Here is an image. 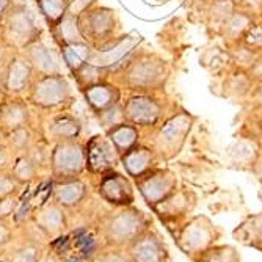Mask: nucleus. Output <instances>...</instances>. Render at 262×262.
<instances>
[{"mask_svg": "<svg viewBox=\"0 0 262 262\" xmlns=\"http://www.w3.org/2000/svg\"><path fill=\"white\" fill-rule=\"evenodd\" d=\"M185 127V118H178V120H173L171 123H168L163 130H162V138H165L166 141H170L173 138H176Z\"/></svg>", "mask_w": 262, "mask_h": 262, "instance_id": "obj_11", "label": "nucleus"}, {"mask_svg": "<svg viewBox=\"0 0 262 262\" xmlns=\"http://www.w3.org/2000/svg\"><path fill=\"white\" fill-rule=\"evenodd\" d=\"M143 225L145 223L138 212L124 210L110 220L107 226V235L113 242H129L140 234Z\"/></svg>", "mask_w": 262, "mask_h": 262, "instance_id": "obj_1", "label": "nucleus"}, {"mask_svg": "<svg viewBox=\"0 0 262 262\" xmlns=\"http://www.w3.org/2000/svg\"><path fill=\"white\" fill-rule=\"evenodd\" d=\"M132 256L135 262H160V247L152 237H146L134 245Z\"/></svg>", "mask_w": 262, "mask_h": 262, "instance_id": "obj_5", "label": "nucleus"}, {"mask_svg": "<svg viewBox=\"0 0 262 262\" xmlns=\"http://www.w3.org/2000/svg\"><path fill=\"white\" fill-rule=\"evenodd\" d=\"M85 195V187L80 182H66L60 185L55 192V198L58 204L69 207V206H76Z\"/></svg>", "mask_w": 262, "mask_h": 262, "instance_id": "obj_6", "label": "nucleus"}, {"mask_svg": "<svg viewBox=\"0 0 262 262\" xmlns=\"http://www.w3.org/2000/svg\"><path fill=\"white\" fill-rule=\"evenodd\" d=\"M247 4L251 5V7H257V5L262 4V0H247Z\"/></svg>", "mask_w": 262, "mask_h": 262, "instance_id": "obj_22", "label": "nucleus"}, {"mask_svg": "<svg viewBox=\"0 0 262 262\" xmlns=\"http://www.w3.org/2000/svg\"><path fill=\"white\" fill-rule=\"evenodd\" d=\"M248 24V19L245 16H234L228 24V32L229 33H239Z\"/></svg>", "mask_w": 262, "mask_h": 262, "instance_id": "obj_17", "label": "nucleus"}, {"mask_svg": "<svg viewBox=\"0 0 262 262\" xmlns=\"http://www.w3.org/2000/svg\"><path fill=\"white\" fill-rule=\"evenodd\" d=\"M13 188H14V184L11 179H8L5 176H0V198H4L8 193H11Z\"/></svg>", "mask_w": 262, "mask_h": 262, "instance_id": "obj_18", "label": "nucleus"}, {"mask_svg": "<svg viewBox=\"0 0 262 262\" xmlns=\"http://www.w3.org/2000/svg\"><path fill=\"white\" fill-rule=\"evenodd\" d=\"M63 212L57 206H47L39 215V225L49 232H57L63 226Z\"/></svg>", "mask_w": 262, "mask_h": 262, "instance_id": "obj_8", "label": "nucleus"}, {"mask_svg": "<svg viewBox=\"0 0 262 262\" xmlns=\"http://www.w3.org/2000/svg\"><path fill=\"white\" fill-rule=\"evenodd\" d=\"M207 242H209V231L200 225L188 226L182 234V245L187 250L203 248Z\"/></svg>", "mask_w": 262, "mask_h": 262, "instance_id": "obj_7", "label": "nucleus"}, {"mask_svg": "<svg viewBox=\"0 0 262 262\" xmlns=\"http://www.w3.org/2000/svg\"><path fill=\"white\" fill-rule=\"evenodd\" d=\"M104 262H129V260H127V257H124L120 253H108L104 257Z\"/></svg>", "mask_w": 262, "mask_h": 262, "instance_id": "obj_21", "label": "nucleus"}, {"mask_svg": "<svg viewBox=\"0 0 262 262\" xmlns=\"http://www.w3.org/2000/svg\"><path fill=\"white\" fill-rule=\"evenodd\" d=\"M102 193L107 200L112 203H129L132 200V193L129 184L120 178V176H113L104 181L102 184Z\"/></svg>", "mask_w": 262, "mask_h": 262, "instance_id": "obj_4", "label": "nucleus"}, {"mask_svg": "<svg viewBox=\"0 0 262 262\" xmlns=\"http://www.w3.org/2000/svg\"><path fill=\"white\" fill-rule=\"evenodd\" d=\"M8 241H10V229L4 223H0V247L8 244Z\"/></svg>", "mask_w": 262, "mask_h": 262, "instance_id": "obj_20", "label": "nucleus"}, {"mask_svg": "<svg viewBox=\"0 0 262 262\" xmlns=\"http://www.w3.org/2000/svg\"><path fill=\"white\" fill-rule=\"evenodd\" d=\"M82 152L76 146H63L55 154V166L61 173H77L82 168Z\"/></svg>", "mask_w": 262, "mask_h": 262, "instance_id": "obj_2", "label": "nucleus"}, {"mask_svg": "<svg viewBox=\"0 0 262 262\" xmlns=\"http://www.w3.org/2000/svg\"><path fill=\"white\" fill-rule=\"evenodd\" d=\"M14 174L20 181H29V179H32L33 174H35L33 165L29 160H24V159L19 160L17 165H16V168H14Z\"/></svg>", "mask_w": 262, "mask_h": 262, "instance_id": "obj_14", "label": "nucleus"}, {"mask_svg": "<svg viewBox=\"0 0 262 262\" xmlns=\"http://www.w3.org/2000/svg\"><path fill=\"white\" fill-rule=\"evenodd\" d=\"M149 163V154L145 151H137V152H130L126 159H124V165L129 170V173L132 174H140L141 171L146 170V166Z\"/></svg>", "mask_w": 262, "mask_h": 262, "instance_id": "obj_9", "label": "nucleus"}, {"mask_svg": "<svg viewBox=\"0 0 262 262\" xmlns=\"http://www.w3.org/2000/svg\"><path fill=\"white\" fill-rule=\"evenodd\" d=\"M260 98H262V91H260Z\"/></svg>", "mask_w": 262, "mask_h": 262, "instance_id": "obj_24", "label": "nucleus"}, {"mask_svg": "<svg viewBox=\"0 0 262 262\" xmlns=\"http://www.w3.org/2000/svg\"><path fill=\"white\" fill-rule=\"evenodd\" d=\"M232 156H234L235 160L247 162L254 156V146L248 141H241V143H237V145H235V148L232 151Z\"/></svg>", "mask_w": 262, "mask_h": 262, "instance_id": "obj_13", "label": "nucleus"}, {"mask_svg": "<svg viewBox=\"0 0 262 262\" xmlns=\"http://www.w3.org/2000/svg\"><path fill=\"white\" fill-rule=\"evenodd\" d=\"M247 41L253 46H260L262 44V29H253L247 35Z\"/></svg>", "mask_w": 262, "mask_h": 262, "instance_id": "obj_19", "label": "nucleus"}, {"mask_svg": "<svg viewBox=\"0 0 262 262\" xmlns=\"http://www.w3.org/2000/svg\"><path fill=\"white\" fill-rule=\"evenodd\" d=\"M36 259H38V250L35 247H24L16 253L13 262H36Z\"/></svg>", "mask_w": 262, "mask_h": 262, "instance_id": "obj_16", "label": "nucleus"}, {"mask_svg": "<svg viewBox=\"0 0 262 262\" xmlns=\"http://www.w3.org/2000/svg\"><path fill=\"white\" fill-rule=\"evenodd\" d=\"M201 262H234V253L229 248L213 250L204 256Z\"/></svg>", "mask_w": 262, "mask_h": 262, "instance_id": "obj_12", "label": "nucleus"}, {"mask_svg": "<svg viewBox=\"0 0 262 262\" xmlns=\"http://www.w3.org/2000/svg\"><path fill=\"white\" fill-rule=\"evenodd\" d=\"M134 118L137 121H141V123H149L152 121L156 115H157V110L152 104L149 102H137L135 105V110H134Z\"/></svg>", "mask_w": 262, "mask_h": 262, "instance_id": "obj_10", "label": "nucleus"}, {"mask_svg": "<svg viewBox=\"0 0 262 262\" xmlns=\"http://www.w3.org/2000/svg\"><path fill=\"white\" fill-rule=\"evenodd\" d=\"M171 187H173V181L168 176L159 174L141 184V193L149 203H157L166 196Z\"/></svg>", "mask_w": 262, "mask_h": 262, "instance_id": "obj_3", "label": "nucleus"}, {"mask_svg": "<svg viewBox=\"0 0 262 262\" xmlns=\"http://www.w3.org/2000/svg\"><path fill=\"white\" fill-rule=\"evenodd\" d=\"M42 262H57V260H55L54 257H47V259H44Z\"/></svg>", "mask_w": 262, "mask_h": 262, "instance_id": "obj_23", "label": "nucleus"}, {"mask_svg": "<svg viewBox=\"0 0 262 262\" xmlns=\"http://www.w3.org/2000/svg\"><path fill=\"white\" fill-rule=\"evenodd\" d=\"M113 140L118 146H121V148H127L130 146L134 140H135V132L132 129H120V130H116L113 134Z\"/></svg>", "mask_w": 262, "mask_h": 262, "instance_id": "obj_15", "label": "nucleus"}]
</instances>
